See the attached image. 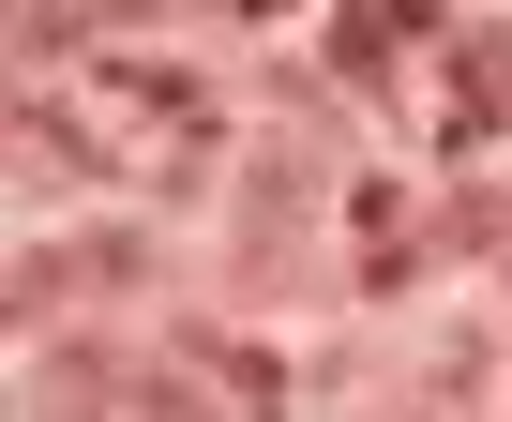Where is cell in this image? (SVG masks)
Instances as JSON below:
<instances>
[{"label": "cell", "mask_w": 512, "mask_h": 422, "mask_svg": "<svg viewBox=\"0 0 512 422\" xmlns=\"http://www.w3.org/2000/svg\"><path fill=\"white\" fill-rule=\"evenodd\" d=\"M121 422H226V407H211L181 362H121Z\"/></svg>", "instance_id": "3"}, {"label": "cell", "mask_w": 512, "mask_h": 422, "mask_svg": "<svg viewBox=\"0 0 512 422\" xmlns=\"http://www.w3.org/2000/svg\"><path fill=\"white\" fill-rule=\"evenodd\" d=\"M91 76H106V91H121V106H151V121H181V136H196V121H211V91H196V76H181V61H91Z\"/></svg>", "instance_id": "2"}, {"label": "cell", "mask_w": 512, "mask_h": 422, "mask_svg": "<svg viewBox=\"0 0 512 422\" xmlns=\"http://www.w3.org/2000/svg\"><path fill=\"white\" fill-rule=\"evenodd\" d=\"M482 121H512V46H497V31H452V151H467Z\"/></svg>", "instance_id": "1"}]
</instances>
